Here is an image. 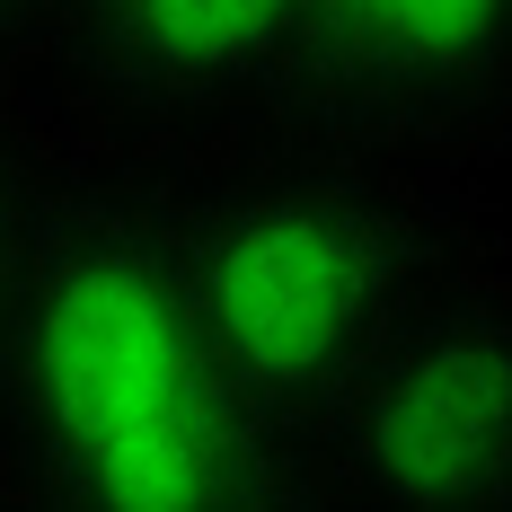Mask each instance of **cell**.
Returning <instances> with one entry per match:
<instances>
[{
  "instance_id": "1",
  "label": "cell",
  "mask_w": 512,
  "mask_h": 512,
  "mask_svg": "<svg viewBox=\"0 0 512 512\" xmlns=\"http://www.w3.org/2000/svg\"><path fill=\"white\" fill-rule=\"evenodd\" d=\"M0 389L45 512H309V460L195 327L186 204L168 195H36Z\"/></svg>"
},
{
  "instance_id": "2",
  "label": "cell",
  "mask_w": 512,
  "mask_h": 512,
  "mask_svg": "<svg viewBox=\"0 0 512 512\" xmlns=\"http://www.w3.org/2000/svg\"><path fill=\"white\" fill-rule=\"evenodd\" d=\"M407 195L371 177H265L186 204V292L221 380L292 451L327 433L371 354L415 318Z\"/></svg>"
},
{
  "instance_id": "3",
  "label": "cell",
  "mask_w": 512,
  "mask_h": 512,
  "mask_svg": "<svg viewBox=\"0 0 512 512\" xmlns=\"http://www.w3.org/2000/svg\"><path fill=\"white\" fill-rule=\"evenodd\" d=\"M309 460L362 512H512V309L415 301Z\"/></svg>"
},
{
  "instance_id": "4",
  "label": "cell",
  "mask_w": 512,
  "mask_h": 512,
  "mask_svg": "<svg viewBox=\"0 0 512 512\" xmlns=\"http://www.w3.org/2000/svg\"><path fill=\"white\" fill-rule=\"evenodd\" d=\"M512 98V0H301L283 115L301 142H415Z\"/></svg>"
},
{
  "instance_id": "5",
  "label": "cell",
  "mask_w": 512,
  "mask_h": 512,
  "mask_svg": "<svg viewBox=\"0 0 512 512\" xmlns=\"http://www.w3.org/2000/svg\"><path fill=\"white\" fill-rule=\"evenodd\" d=\"M36 27L124 115L274 124L301 53V0H71V9H45Z\"/></svg>"
},
{
  "instance_id": "6",
  "label": "cell",
  "mask_w": 512,
  "mask_h": 512,
  "mask_svg": "<svg viewBox=\"0 0 512 512\" xmlns=\"http://www.w3.org/2000/svg\"><path fill=\"white\" fill-rule=\"evenodd\" d=\"M27 221H36V195L18 177V159L0 142V318H9V292H18V256H27Z\"/></svg>"
},
{
  "instance_id": "7",
  "label": "cell",
  "mask_w": 512,
  "mask_h": 512,
  "mask_svg": "<svg viewBox=\"0 0 512 512\" xmlns=\"http://www.w3.org/2000/svg\"><path fill=\"white\" fill-rule=\"evenodd\" d=\"M27 27H36V9H0V45H9V36H27Z\"/></svg>"
}]
</instances>
